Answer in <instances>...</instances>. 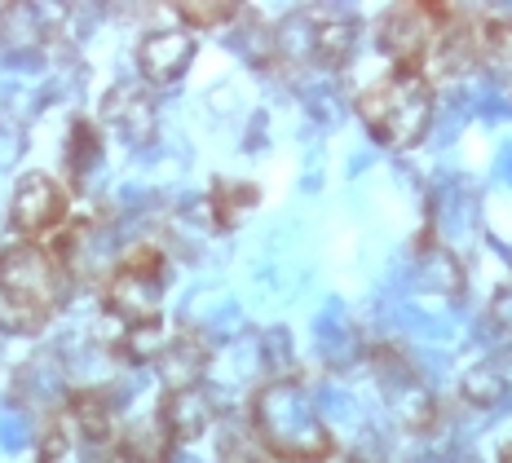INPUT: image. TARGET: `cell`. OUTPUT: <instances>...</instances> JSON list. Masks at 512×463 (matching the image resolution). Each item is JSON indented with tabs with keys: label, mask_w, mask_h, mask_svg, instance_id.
Here are the masks:
<instances>
[{
	"label": "cell",
	"mask_w": 512,
	"mask_h": 463,
	"mask_svg": "<svg viewBox=\"0 0 512 463\" xmlns=\"http://www.w3.org/2000/svg\"><path fill=\"white\" fill-rule=\"evenodd\" d=\"M106 115H111V124L120 128L128 142H151L155 115H151V106L142 102V93L137 89H120L115 93V102L106 98Z\"/></svg>",
	"instance_id": "cell-12"
},
{
	"label": "cell",
	"mask_w": 512,
	"mask_h": 463,
	"mask_svg": "<svg viewBox=\"0 0 512 463\" xmlns=\"http://www.w3.org/2000/svg\"><path fill=\"white\" fill-rule=\"evenodd\" d=\"M159 375H164L168 389H199V375L208 366V344L195 331H173L164 344V353L155 358Z\"/></svg>",
	"instance_id": "cell-11"
},
{
	"label": "cell",
	"mask_w": 512,
	"mask_h": 463,
	"mask_svg": "<svg viewBox=\"0 0 512 463\" xmlns=\"http://www.w3.org/2000/svg\"><path fill=\"white\" fill-rule=\"evenodd\" d=\"M164 287H168L164 252L155 243H137L111 265V274L102 283V300L120 327H151V322H164V314H159Z\"/></svg>",
	"instance_id": "cell-4"
},
{
	"label": "cell",
	"mask_w": 512,
	"mask_h": 463,
	"mask_svg": "<svg viewBox=\"0 0 512 463\" xmlns=\"http://www.w3.org/2000/svg\"><path fill=\"white\" fill-rule=\"evenodd\" d=\"M256 208V190L252 186H239V181H217L212 186V217H217V225H239L248 212Z\"/></svg>",
	"instance_id": "cell-13"
},
{
	"label": "cell",
	"mask_w": 512,
	"mask_h": 463,
	"mask_svg": "<svg viewBox=\"0 0 512 463\" xmlns=\"http://www.w3.org/2000/svg\"><path fill=\"white\" fill-rule=\"evenodd\" d=\"M252 437L274 463H323L336 437L301 380H270L252 397Z\"/></svg>",
	"instance_id": "cell-1"
},
{
	"label": "cell",
	"mask_w": 512,
	"mask_h": 463,
	"mask_svg": "<svg viewBox=\"0 0 512 463\" xmlns=\"http://www.w3.org/2000/svg\"><path fill=\"white\" fill-rule=\"evenodd\" d=\"M195 62V36L181 27H159L137 45V71L146 84H177Z\"/></svg>",
	"instance_id": "cell-8"
},
{
	"label": "cell",
	"mask_w": 512,
	"mask_h": 463,
	"mask_svg": "<svg viewBox=\"0 0 512 463\" xmlns=\"http://www.w3.org/2000/svg\"><path fill=\"white\" fill-rule=\"evenodd\" d=\"M67 415H71V428L93 441V446H102V441L115 437V428H120V406H115V393L111 389H76L67 397Z\"/></svg>",
	"instance_id": "cell-10"
},
{
	"label": "cell",
	"mask_w": 512,
	"mask_h": 463,
	"mask_svg": "<svg viewBox=\"0 0 512 463\" xmlns=\"http://www.w3.org/2000/svg\"><path fill=\"white\" fill-rule=\"evenodd\" d=\"M358 120L389 150H411L433 128V80L420 71L389 67V75L371 80L358 93Z\"/></svg>",
	"instance_id": "cell-2"
},
{
	"label": "cell",
	"mask_w": 512,
	"mask_h": 463,
	"mask_svg": "<svg viewBox=\"0 0 512 463\" xmlns=\"http://www.w3.org/2000/svg\"><path fill=\"white\" fill-rule=\"evenodd\" d=\"M102 150V137H98V128L93 124H76L71 128V146H67V159L76 164V172L89 168V159Z\"/></svg>",
	"instance_id": "cell-15"
},
{
	"label": "cell",
	"mask_w": 512,
	"mask_h": 463,
	"mask_svg": "<svg viewBox=\"0 0 512 463\" xmlns=\"http://www.w3.org/2000/svg\"><path fill=\"white\" fill-rule=\"evenodd\" d=\"M239 18V5H230V0H221V5H199V0H186V5H177V23L186 31H217Z\"/></svg>",
	"instance_id": "cell-14"
},
{
	"label": "cell",
	"mask_w": 512,
	"mask_h": 463,
	"mask_svg": "<svg viewBox=\"0 0 512 463\" xmlns=\"http://www.w3.org/2000/svg\"><path fill=\"white\" fill-rule=\"evenodd\" d=\"M455 18V5H393L380 18V49L393 67L429 75V62L437 58L446 40V27Z\"/></svg>",
	"instance_id": "cell-5"
},
{
	"label": "cell",
	"mask_w": 512,
	"mask_h": 463,
	"mask_svg": "<svg viewBox=\"0 0 512 463\" xmlns=\"http://www.w3.org/2000/svg\"><path fill=\"white\" fill-rule=\"evenodd\" d=\"M354 463H376V459H354Z\"/></svg>",
	"instance_id": "cell-18"
},
{
	"label": "cell",
	"mask_w": 512,
	"mask_h": 463,
	"mask_svg": "<svg viewBox=\"0 0 512 463\" xmlns=\"http://www.w3.org/2000/svg\"><path fill=\"white\" fill-rule=\"evenodd\" d=\"M490 314H495L499 327L512 331V278H508L504 287H499V296H495V305H490Z\"/></svg>",
	"instance_id": "cell-16"
},
{
	"label": "cell",
	"mask_w": 512,
	"mask_h": 463,
	"mask_svg": "<svg viewBox=\"0 0 512 463\" xmlns=\"http://www.w3.org/2000/svg\"><path fill=\"white\" fill-rule=\"evenodd\" d=\"M71 292V269L49 243H18L0 256V314L14 327H40L62 309Z\"/></svg>",
	"instance_id": "cell-3"
},
{
	"label": "cell",
	"mask_w": 512,
	"mask_h": 463,
	"mask_svg": "<svg viewBox=\"0 0 512 463\" xmlns=\"http://www.w3.org/2000/svg\"><path fill=\"white\" fill-rule=\"evenodd\" d=\"M71 221V195L49 172H23L9 199V230L27 243H49Z\"/></svg>",
	"instance_id": "cell-6"
},
{
	"label": "cell",
	"mask_w": 512,
	"mask_h": 463,
	"mask_svg": "<svg viewBox=\"0 0 512 463\" xmlns=\"http://www.w3.org/2000/svg\"><path fill=\"white\" fill-rule=\"evenodd\" d=\"M212 402L204 397V389H168L164 393V406H159V424H164V433L173 446H190V441H199L212 428Z\"/></svg>",
	"instance_id": "cell-9"
},
{
	"label": "cell",
	"mask_w": 512,
	"mask_h": 463,
	"mask_svg": "<svg viewBox=\"0 0 512 463\" xmlns=\"http://www.w3.org/2000/svg\"><path fill=\"white\" fill-rule=\"evenodd\" d=\"M495 463H512V441H508L504 450H499V459H495Z\"/></svg>",
	"instance_id": "cell-17"
},
{
	"label": "cell",
	"mask_w": 512,
	"mask_h": 463,
	"mask_svg": "<svg viewBox=\"0 0 512 463\" xmlns=\"http://www.w3.org/2000/svg\"><path fill=\"white\" fill-rule=\"evenodd\" d=\"M296 31H301L305 58L323 71H340L349 62V53H354V45H358L354 18L340 14V9H309Z\"/></svg>",
	"instance_id": "cell-7"
}]
</instances>
